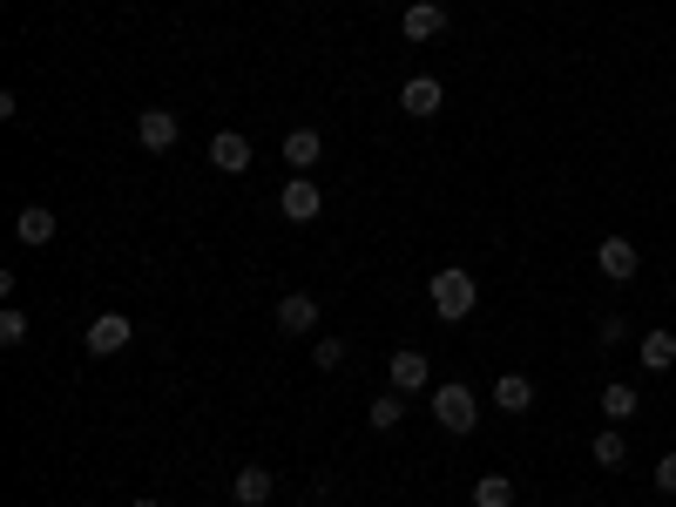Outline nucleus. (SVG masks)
<instances>
[{"label": "nucleus", "mask_w": 676, "mask_h": 507, "mask_svg": "<svg viewBox=\"0 0 676 507\" xmlns=\"http://www.w3.org/2000/svg\"><path fill=\"white\" fill-rule=\"evenodd\" d=\"M588 453H595V466H622V460H629V440L616 434V426H603V434H595V447H588Z\"/></svg>", "instance_id": "nucleus-19"}, {"label": "nucleus", "mask_w": 676, "mask_h": 507, "mask_svg": "<svg viewBox=\"0 0 676 507\" xmlns=\"http://www.w3.org/2000/svg\"><path fill=\"white\" fill-rule=\"evenodd\" d=\"M277 332L311 338V332H318V298H311V291H285V298H277Z\"/></svg>", "instance_id": "nucleus-7"}, {"label": "nucleus", "mask_w": 676, "mask_h": 507, "mask_svg": "<svg viewBox=\"0 0 676 507\" xmlns=\"http://www.w3.org/2000/svg\"><path fill=\"white\" fill-rule=\"evenodd\" d=\"M440 102H447V89L433 82V74H413V82L400 89V108L413 115V123H426V115H440Z\"/></svg>", "instance_id": "nucleus-12"}, {"label": "nucleus", "mask_w": 676, "mask_h": 507, "mask_svg": "<svg viewBox=\"0 0 676 507\" xmlns=\"http://www.w3.org/2000/svg\"><path fill=\"white\" fill-rule=\"evenodd\" d=\"M473 298H481V285H473V270H467V264H440V270H433V285H426L433 319H447V325L473 319Z\"/></svg>", "instance_id": "nucleus-1"}, {"label": "nucleus", "mask_w": 676, "mask_h": 507, "mask_svg": "<svg viewBox=\"0 0 676 507\" xmlns=\"http://www.w3.org/2000/svg\"><path fill=\"white\" fill-rule=\"evenodd\" d=\"M656 494H676V453L656 460Z\"/></svg>", "instance_id": "nucleus-24"}, {"label": "nucleus", "mask_w": 676, "mask_h": 507, "mask_svg": "<svg viewBox=\"0 0 676 507\" xmlns=\"http://www.w3.org/2000/svg\"><path fill=\"white\" fill-rule=\"evenodd\" d=\"M494 406H501V413H528V406H535V379H528V372H501V379H494Z\"/></svg>", "instance_id": "nucleus-15"}, {"label": "nucleus", "mask_w": 676, "mask_h": 507, "mask_svg": "<svg viewBox=\"0 0 676 507\" xmlns=\"http://www.w3.org/2000/svg\"><path fill=\"white\" fill-rule=\"evenodd\" d=\"M176 136H183V123H176L170 108H142V115H136V142H142L149 155H170Z\"/></svg>", "instance_id": "nucleus-4"}, {"label": "nucleus", "mask_w": 676, "mask_h": 507, "mask_svg": "<svg viewBox=\"0 0 676 507\" xmlns=\"http://www.w3.org/2000/svg\"><path fill=\"white\" fill-rule=\"evenodd\" d=\"M0 345H8V353L27 345V311H0Z\"/></svg>", "instance_id": "nucleus-22"}, {"label": "nucleus", "mask_w": 676, "mask_h": 507, "mask_svg": "<svg viewBox=\"0 0 676 507\" xmlns=\"http://www.w3.org/2000/svg\"><path fill=\"white\" fill-rule=\"evenodd\" d=\"M473 507H514V481L507 474H481L473 481Z\"/></svg>", "instance_id": "nucleus-18"}, {"label": "nucleus", "mask_w": 676, "mask_h": 507, "mask_svg": "<svg viewBox=\"0 0 676 507\" xmlns=\"http://www.w3.org/2000/svg\"><path fill=\"white\" fill-rule=\"evenodd\" d=\"M595 332H603V345H622V338H629V319H622V311H603Z\"/></svg>", "instance_id": "nucleus-23"}, {"label": "nucleus", "mask_w": 676, "mask_h": 507, "mask_svg": "<svg viewBox=\"0 0 676 507\" xmlns=\"http://www.w3.org/2000/svg\"><path fill=\"white\" fill-rule=\"evenodd\" d=\"M400 34H406V42H433V34H447V8H440V0H413V8L400 14Z\"/></svg>", "instance_id": "nucleus-10"}, {"label": "nucleus", "mask_w": 676, "mask_h": 507, "mask_svg": "<svg viewBox=\"0 0 676 507\" xmlns=\"http://www.w3.org/2000/svg\"><path fill=\"white\" fill-rule=\"evenodd\" d=\"M251 155H257V149H251V136H237V129H217V136H210V163H217L224 176H244V170H251Z\"/></svg>", "instance_id": "nucleus-9"}, {"label": "nucleus", "mask_w": 676, "mask_h": 507, "mask_svg": "<svg viewBox=\"0 0 676 507\" xmlns=\"http://www.w3.org/2000/svg\"><path fill=\"white\" fill-rule=\"evenodd\" d=\"M277 149H285L291 176H311V170H318V155H325V142H318V129H291L285 142H277Z\"/></svg>", "instance_id": "nucleus-13"}, {"label": "nucleus", "mask_w": 676, "mask_h": 507, "mask_svg": "<svg viewBox=\"0 0 676 507\" xmlns=\"http://www.w3.org/2000/svg\"><path fill=\"white\" fill-rule=\"evenodd\" d=\"M129 507H163V500H129Z\"/></svg>", "instance_id": "nucleus-25"}, {"label": "nucleus", "mask_w": 676, "mask_h": 507, "mask_svg": "<svg viewBox=\"0 0 676 507\" xmlns=\"http://www.w3.org/2000/svg\"><path fill=\"white\" fill-rule=\"evenodd\" d=\"M55 230H61V217H55L48 204H27V210L14 217V238H21L27 251H42V244H55Z\"/></svg>", "instance_id": "nucleus-11"}, {"label": "nucleus", "mask_w": 676, "mask_h": 507, "mask_svg": "<svg viewBox=\"0 0 676 507\" xmlns=\"http://www.w3.org/2000/svg\"><path fill=\"white\" fill-rule=\"evenodd\" d=\"M595 270H603L609 285H629L635 270H643V257H635V244H629V238H603V244H595Z\"/></svg>", "instance_id": "nucleus-5"}, {"label": "nucleus", "mask_w": 676, "mask_h": 507, "mask_svg": "<svg viewBox=\"0 0 676 507\" xmlns=\"http://www.w3.org/2000/svg\"><path fill=\"white\" fill-rule=\"evenodd\" d=\"M129 338H136V319H129V311H95V319H89V332H82V345H89L95 359L129 353Z\"/></svg>", "instance_id": "nucleus-3"}, {"label": "nucleus", "mask_w": 676, "mask_h": 507, "mask_svg": "<svg viewBox=\"0 0 676 507\" xmlns=\"http://www.w3.org/2000/svg\"><path fill=\"white\" fill-rule=\"evenodd\" d=\"M386 379H392V393H426V379H433V359L406 345V353H392V359H386Z\"/></svg>", "instance_id": "nucleus-6"}, {"label": "nucleus", "mask_w": 676, "mask_h": 507, "mask_svg": "<svg viewBox=\"0 0 676 507\" xmlns=\"http://www.w3.org/2000/svg\"><path fill=\"white\" fill-rule=\"evenodd\" d=\"M230 494H237V507H264L277 494V474H271V466H244V474L230 481Z\"/></svg>", "instance_id": "nucleus-14"}, {"label": "nucleus", "mask_w": 676, "mask_h": 507, "mask_svg": "<svg viewBox=\"0 0 676 507\" xmlns=\"http://www.w3.org/2000/svg\"><path fill=\"white\" fill-rule=\"evenodd\" d=\"M643 372H676V332H643Z\"/></svg>", "instance_id": "nucleus-16"}, {"label": "nucleus", "mask_w": 676, "mask_h": 507, "mask_svg": "<svg viewBox=\"0 0 676 507\" xmlns=\"http://www.w3.org/2000/svg\"><path fill=\"white\" fill-rule=\"evenodd\" d=\"M400 419H406V393H379V400L366 406V426H373V434H392Z\"/></svg>", "instance_id": "nucleus-17"}, {"label": "nucleus", "mask_w": 676, "mask_h": 507, "mask_svg": "<svg viewBox=\"0 0 676 507\" xmlns=\"http://www.w3.org/2000/svg\"><path fill=\"white\" fill-rule=\"evenodd\" d=\"M277 210H285L291 223H318V217H325V197H318V183H311V176H291V183H285V197H277Z\"/></svg>", "instance_id": "nucleus-8"}, {"label": "nucleus", "mask_w": 676, "mask_h": 507, "mask_svg": "<svg viewBox=\"0 0 676 507\" xmlns=\"http://www.w3.org/2000/svg\"><path fill=\"white\" fill-rule=\"evenodd\" d=\"M311 366H318V372H339V366H345V338H318V345H311Z\"/></svg>", "instance_id": "nucleus-21"}, {"label": "nucleus", "mask_w": 676, "mask_h": 507, "mask_svg": "<svg viewBox=\"0 0 676 507\" xmlns=\"http://www.w3.org/2000/svg\"><path fill=\"white\" fill-rule=\"evenodd\" d=\"M433 419H440L454 440H467L473 426H481V406H473V385H433Z\"/></svg>", "instance_id": "nucleus-2"}, {"label": "nucleus", "mask_w": 676, "mask_h": 507, "mask_svg": "<svg viewBox=\"0 0 676 507\" xmlns=\"http://www.w3.org/2000/svg\"><path fill=\"white\" fill-rule=\"evenodd\" d=\"M603 413L609 419H635V385H603Z\"/></svg>", "instance_id": "nucleus-20"}]
</instances>
